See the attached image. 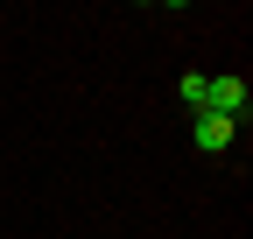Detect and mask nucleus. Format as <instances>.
<instances>
[{"instance_id":"f03ea898","label":"nucleus","mask_w":253,"mask_h":239,"mask_svg":"<svg viewBox=\"0 0 253 239\" xmlns=\"http://www.w3.org/2000/svg\"><path fill=\"white\" fill-rule=\"evenodd\" d=\"M232 134H239V120H218V113H197V127H190V141H197L204 155H225Z\"/></svg>"},{"instance_id":"f257e3e1","label":"nucleus","mask_w":253,"mask_h":239,"mask_svg":"<svg viewBox=\"0 0 253 239\" xmlns=\"http://www.w3.org/2000/svg\"><path fill=\"white\" fill-rule=\"evenodd\" d=\"M246 106H253L246 78H204V113H218V120H246Z\"/></svg>"}]
</instances>
